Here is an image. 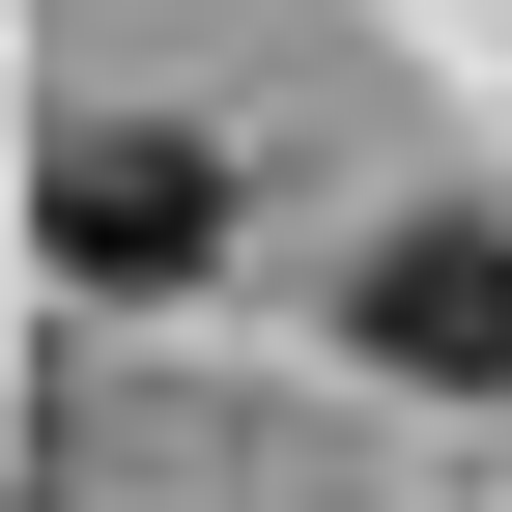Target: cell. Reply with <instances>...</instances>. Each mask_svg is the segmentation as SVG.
<instances>
[{"label":"cell","instance_id":"1","mask_svg":"<svg viewBox=\"0 0 512 512\" xmlns=\"http://www.w3.org/2000/svg\"><path fill=\"white\" fill-rule=\"evenodd\" d=\"M29 228H57V285L171 313V285H228V143H171V114H86V143L29 171Z\"/></svg>","mask_w":512,"mask_h":512},{"label":"cell","instance_id":"2","mask_svg":"<svg viewBox=\"0 0 512 512\" xmlns=\"http://www.w3.org/2000/svg\"><path fill=\"white\" fill-rule=\"evenodd\" d=\"M342 342H370V370H427V399H512V228H370Z\"/></svg>","mask_w":512,"mask_h":512}]
</instances>
